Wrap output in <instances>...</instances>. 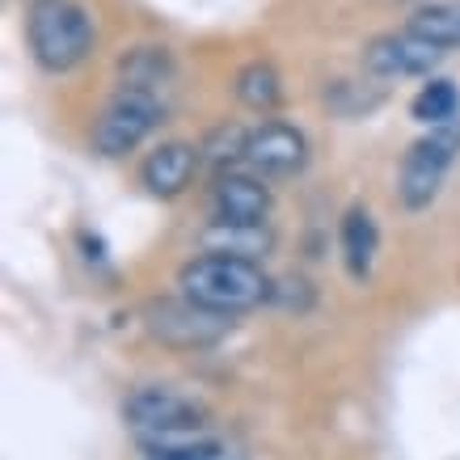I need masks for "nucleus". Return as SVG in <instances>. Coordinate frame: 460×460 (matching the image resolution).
<instances>
[{
	"instance_id": "nucleus-1",
	"label": "nucleus",
	"mask_w": 460,
	"mask_h": 460,
	"mask_svg": "<svg viewBox=\"0 0 460 460\" xmlns=\"http://www.w3.org/2000/svg\"><path fill=\"white\" fill-rule=\"evenodd\" d=\"M181 296H190L199 305L220 308V313H245L270 300V279L253 258H237V253H203L195 262L181 266Z\"/></svg>"
},
{
	"instance_id": "nucleus-2",
	"label": "nucleus",
	"mask_w": 460,
	"mask_h": 460,
	"mask_svg": "<svg viewBox=\"0 0 460 460\" xmlns=\"http://www.w3.org/2000/svg\"><path fill=\"white\" fill-rule=\"evenodd\" d=\"M26 34L39 68L47 72H68L93 51V17L76 0H34Z\"/></svg>"
},
{
	"instance_id": "nucleus-3",
	"label": "nucleus",
	"mask_w": 460,
	"mask_h": 460,
	"mask_svg": "<svg viewBox=\"0 0 460 460\" xmlns=\"http://www.w3.org/2000/svg\"><path fill=\"white\" fill-rule=\"evenodd\" d=\"M456 153H460V123L431 127V136L410 144V153L402 161V173H397V199H402V208H410V211L431 208L447 178V169L456 161Z\"/></svg>"
},
{
	"instance_id": "nucleus-4",
	"label": "nucleus",
	"mask_w": 460,
	"mask_h": 460,
	"mask_svg": "<svg viewBox=\"0 0 460 460\" xmlns=\"http://www.w3.org/2000/svg\"><path fill=\"white\" fill-rule=\"evenodd\" d=\"M161 114H165V102L161 93H148V89H119V98L102 111L98 127H93V148L102 156H127L136 153L148 136H153V127L161 123Z\"/></svg>"
},
{
	"instance_id": "nucleus-5",
	"label": "nucleus",
	"mask_w": 460,
	"mask_h": 460,
	"mask_svg": "<svg viewBox=\"0 0 460 460\" xmlns=\"http://www.w3.org/2000/svg\"><path fill=\"white\" fill-rule=\"evenodd\" d=\"M148 330L153 338L169 342V347H211L220 342L228 330H233V313H220V308H208L199 300H161V305L148 308Z\"/></svg>"
},
{
	"instance_id": "nucleus-6",
	"label": "nucleus",
	"mask_w": 460,
	"mask_h": 460,
	"mask_svg": "<svg viewBox=\"0 0 460 460\" xmlns=\"http://www.w3.org/2000/svg\"><path fill=\"white\" fill-rule=\"evenodd\" d=\"M127 427L140 435H161V431H190V427H208L203 410H199L186 393L169 389V385H144L127 397L123 405Z\"/></svg>"
},
{
	"instance_id": "nucleus-7",
	"label": "nucleus",
	"mask_w": 460,
	"mask_h": 460,
	"mask_svg": "<svg viewBox=\"0 0 460 460\" xmlns=\"http://www.w3.org/2000/svg\"><path fill=\"white\" fill-rule=\"evenodd\" d=\"M444 59V47L431 39H422L419 30H402V34H380L367 51L363 64L376 76H422Z\"/></svg>"
},
{
	"instance_id": "nucleus-8",
	"label": "nucleus",
	"mask_w": 460,
	"mask_h": 460,
	"mask_svg": "<svg viewBox=\"0 0 460 460\" xmlns=\"http://www.w3.org/2000/svg\"><path fill=\"white\" fill-rule=\"evenodd\" d=\"M245 161H250L262 178H288V173H300V169H305L308 140L288 123H262L258 131H250Z\"/></svg>"
},
{
	"instance_id": "nucleus-9",
	"label": "nucleus",
	"mask_w": 460,
	"mask_h": 460,
	"mask_svg": "<svg viewBox=\"0 0 460 460\" xmlns=\"http://www.w3.org/2000/svg\"><path fill=\"white\" fill-rule=\"evenodd\" d=\"M270 190L262 186V178L250 173H220L216 190H211V211L216 220H233V224H266L270 216Z\"/></svg>"
},
{
	"instance_id": "nucleus-10",
	"label": "nucleus",
	"mask_w": 460,
	"mask_h": 460,
	"mask_svg": "<svg viewBox=\"0 0 460 460\" xmlns=\"http://www.w3.org/2000/svg\"><path fill=\"white\" fill-rule=\"evenodd\" d=\"M338 245H342V262H347V275L355 283H367L372 270H376V253H380V228L372 220L367 208H350L342 216V228H338Z\"/></svg>"
},
{
	"instance_id": "nucleus-11",
	"label": "nucleus",
	"mask_w": 460,
	"mask_h": 460,
	"mask_svg": "<svg viewBox=\"0 0 460 460\" xmlns=\"http://www.w3.org/2000/svg\"><path fill=\"white\" fill-rule=\"evenodd\" d=\"M195 165H199V153L190 148V144H161L148 161H144V186H148V195L156 199H173L181 195L186 186H190V178H195Z\"/></svg>"
},
{
	"instance_id": "nucleus-12",
	"label": "nucleus",
	"mask_w": 460,
	"mask_h": 460,
	"mask_svg": "<svg viewBox=\"0 0 460 460\" xmlns=\"http://www.w3.org/2000/svg\"><path fill=\"white\" fill-rule=\"evenodd\" d=\"M144 460H220L224 447L216 435H208L203 427L190 431H161V435H140Z\"/></svg>"
},
{
	"instance_id": "nucleus-13",
	"label": "nucleus",
	"mask_w": 460,
	"mask_h": 460,
	"mask_svg": "<svg viewBox=\"0 0 460 460\" xmlns=\"http://www.w3.org/2000/svg\"><path fill=\"white\" fill-rule=\"evenodd\" d=\"M208 253H237V258H262L275 245V233L266 224H233V220H211L203 233Z\"/></svg>"
},
{
	"instance_id": "nucleus-14",
	"label": "nucleus",
	"mask_w": 460,
	"mask_h": 460,
	"mask_svg": "<svg viewBox=\"0 0 460 460\" xmlns=\"http://www.w3.org/2000/svg\"><path fill=\"white\" fill-rule=\"evenodd\" d=\"M233 93H237V102L245 106V111L270 114L283 102V81H279V72L270 68V64H262V59H258V64H245V68L237 72Z\"/></svg>"
},
{
	"instance_id": "nucleus-15",
	"label": "nucleus",
	"mask_w": 460,
	"mask_h": 460,
	"mask_svg": "<svg viewBox=\"0 0 460 460\" xmlns=\"http://www.w3.org/2000/svg\"><path fill=\"white\" fill-rule=\"evenodd\" d=\"M123 84L127 89H148V93H161L169 81H173V59L161 51V47H136V51H127L123 64Z\"/></svg>"
},
{
	"instance_id": "nucleus-16",
	"label": "nucleus",
	"mask_w": 460,
	"mask_h": 460,
	"mask_svg": "<svg viewBox=\"0 0 460 460\" xmlns=\"http://www.w3.org/2000/svg\"><path fill=\"white\" fill-rule=\"evenodd\" d=\"M456 111H460V93L452 81H431L422 84V93L410 102V114L427 127H444V123H456Z\"/></svg>"
},
{
	"instance_id": "nucleus-17",
	"label": "nucleus",
	"mask_w": 460,
	"mask_h": 460,
	"mask_svg": "<svg viewBox=\"0 0 460 460\" xmlns=\"http://www.w3.org/2000/svg\"><path fill=\"white\" fill-rule=\"evenodd\" d=\"M410 30H419L422 39L439 42V47H460V0L452 4H427L410 17Z\"/></svg>"
},
{
	"instance_id": "nucleus-18",
	"label": "nucleus",
	"mask_w": 460,
	"mask_h": 460,
	"mask_svg": "<svg viewBox=\"0 0 460 460\" xmlns=\"http://www.w3.org/2000/svg\"><path fill=\"white\" fill-rule=\"evenodd\" d=\"M245 144H250L245 127H216L199 153H208L216 165H224V161H245Z\"/></svg>"
},
{
	"instance_id": "nucleus-19",
	"label": "nucleus",
	"mask_w": 460,
	"mask_h": 460,
	"mask_svg": "<svg viewBox=\"0 0 460 460\" xmlns=\"http://www.w3.org/2000/svg\"><path fill=\"white\" fill-rule=\"evenodd\" d=\"M220 460H224V456H220Z\"/></svg>"
}]
</instances>
